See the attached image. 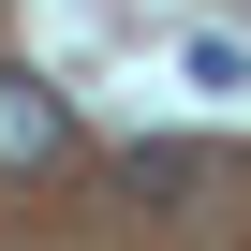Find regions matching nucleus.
Masks as SVG:
<instances>
[{
    "mask_svg": "<svg viewBox=\"0 0 251 251\" xmlns=\"http://www.w3.org/2000/svg\"><path fill=\"white\" fill-rule=\"evenodd\" d=\"M0 163H15V177L74 163V103H59L45 74H0Z\"/></svg>",
    "mask_w": 251,
    "mask_h": 251,
    "instance_id": "obj_1",
    "label": "nucleus"
},
{
    "mask_svg": "<svg viewBox=\"0 0 251 251\" xmlns=\"http://www.w3.org/2000/svg\"><path fill=\"white\" fill-rule=\"evenodd\" d=\"M118 177H133V192H192V177H207V148H133Z\"/></svg>",
    "mask_w": 251,
    "mask_h": 251,
    "instance_id": "obj_2",
    "label": "nucleus"
}]
</instances>
